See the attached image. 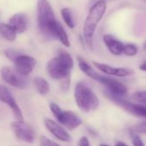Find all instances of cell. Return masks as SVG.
<instances>
[{
    "label": "cell",
    "instance_id": "1",
    "mask_svg": "<svg viewBox=\"0 0 146 146\" xmlns=\"http://www.w3.org/2000/svg\"><path fill=\"white\" fill-rule=\"evenodd\" d=\"M74 66L72 57L66 51H60L58 54L50 59L46 64L47 74L54 80H63L70 76Z\"/></svg>",
    "mask_w": 146,
    "mask_h": 146
},
{
    "label": "cell",
    "instance_id": "2",
    "mask_svg": "<svg viewBox=\"0 0 146 146\" xmlns=\"http://www.w3.org/2000/svg\"><path fill=\"white\" fill-rule=\"evenodd\" d=\"M107 11L106 1H97L91 6L84 25V38L89 48H93V38L100 21Z\"/></svg>",
    "mask_w": 146,
    "mask_h": 146
},
{
    "label": "cell",
    "instance_id": "3",
    "mask_svg": "<svg viewBox=\"0 0 146 146\" xmlns=\"http://www.w3.org/2000/svg\"><path fill=\"white\" fill-rule=\"evenodd\" d=\"M74 98L78 108L83 113H90L98 108L100 102L95 92L84 82L76 84Z\"/></svg>",
    "mask_w": 146,
    "mask_h": 146
},
{
    "label": "cell",
    "instance_id": "4",
    "mask_svg": "<svg viewBox=\"0 0 146 146\" xmlns=\"http://www.w3.org/2000/svg\"><path fill=\"white\" fill-rule=\"evenodd\" d=\"M37 22L40 32L50 38V30L57 22L53 10L47 0H38L37 2Z\"/></svg>",
    "mask_w": 146,
    "mask_h": 146
},
{
    "label": "cell",
    "instance_id": "5",
    "mask_svg": "<svg viewBox=\"0 0 146 146\" xmlns=\"http://www.w3.org/2000/svg\"><path fill=\"white\" fill-rule=\"evenodd\" d=\"M49 107L53 116L56 118L58 123L66 129L74 130L81 125L83 120L76 113L68 110H63L58 104L54 102H51Z\"/></svg>",
    "mask_w": 146,
    "mask_h": 146
},
{
    "label": "cell",
    "instance_id": "6",
    "mask_svg": "<svg viewBox=\"0 0 146 146\" xmlns=\"http://www.w3.org/2000/svg\"><path fill=\"white\" fill-rule=\"evenodd\" d=\"M0 73H1L2 79L10 85L20 90H25L28 87L29 82L26 77L21 75L16 70L5 66L1 69Z\"/></svg>",
    "mask_w": 146,
    "mask_h": 146
},
{
    "label": "cell",
    "instance_id": "7",
    "mask_svg": "<svg viewBox=\"0 0 146 146\" xmlns=\"http://www.w3.org/2000/svg\"><path fill=\"white\" fill-rule=\"evenodd\" d=\"M11 128L18 140L28 143H33L35 142V131L33 128L23 120L12 122Z\"/></svg>",
    "mask_w": 146,
    "mask_h": 146
},
{
    "label": "cell",
    "instance_id": "8",
    "mask_svg": "<svg viewBox=\"0 0 146 146\" xmlns=\"http://www.w3.org/2000/svg\"><path fill=\"white\" fill-rule=\"evenodd\" d=\"M0 101L10 107L17 120H23L22 110L17 103L13 95L11 93L8 88L1 84H0Z\"/></svg>",
    "mask_w": 146,
    "mask_h": 146
},
{
    "label": "cell",
    "instance_id": "9",
    "mask_svg": "<svg viewBox=\"0 0 146 146\" xmlns=\"http://www.w3.org/2000/svg\"><path fill=\"white\" fill-rule=\"evenodd\" d=\"M92 63L97 70H99L100 71L103 72L104 74L108 75V76H113V77H118V78H125V77L132 75L134 73V71L129 68L114 67V66H111V65L99 63L96 61H93Z\"/></svg>",
    "mask_w": 146,
    "mask_h": 146
},
{
    "label": "cell",
    "instance_id": "10",
    "mask_svg": "<svg viewBox=\"0 0 146 146\" xmlns=\"http://www.w3.org/2000/svg\"><path fill=\"white\" fill-rule=\"evenodd\" d=\"M16 70L21 75L27 77L33 71L35 66L36 65V60L29 55L19 54V56L14 61Z\"/></svg>",
    "mask_w": 146,
    "mask_h": 146
},
{
    "label": "cell",
    "instance_id": "11",
    "mask_svg": "<svg viewBox=\"0 0 146 146\" xmlns=\"http://www.w3.org/2000/svg\"><path fill=\"white\" fill-rule=\"evenodd\" d=\"M97 81L100 82L104 86H106L107 90H108L109 92H111L112 94H113L115 96H124L127 93V87L124 84H122L121 82H119L114 78L100 75Z\"/></svg>",
    "mask_w": 146,
    "mask_h": 146
},
{
    "label": "cell",
    "instance_id": "12",
    "mask_svg": "<svg viewBox=\"0 0 146 146\" xmlns=\"http://www.w3.org/2000/svg\"><path fill=\"white\" fill-rule=\"evenodd\" d=\"M45 125L46 129L58 140L62 142H70L71 141V136L70 134L67 131V130L61 125L60 124L55 122L52 119H46L44 120Z\"/></svg>",
    "mask_w": 146,
    "mask_h": 146
},
{
    "label": "cell",
    "instance_id": "13",
    "mask_svg": "<svg viewBox=\"0 0 146 146\" xmlns=\"http://www.w3.org/2000/svg\"><path fill=\"white\" fill-rule=\"evenodd\" d=\"M102 39L107 48L112 54L115 56H119L123 53L125 45L121 41H119L111 35H103Z\"/></svg>",
    "mask_w": 146,
    "mask_h": 146
},
{
    "label": "cell",
    "instance_id": "14",
    "mask_svg": "<svg viewBox=\"0 0 146 146\" xmlns=\"http://www.w3.org/2000/svg\"><path fill=\"white\" fill-rule=\"evenodd\" d=\"M9 24L17 31V33H23L28 29V17L25 13L20 12L14 14L10 19Z\"/></svg>",
    "mask_w": 146,
    "mask_h": 146
},
{
    "label": "cell",
    "instance_id": "15",
    "mask_svg": "<svg viewBox=\"0 0 146 146\" xmlns=\"http://www.w3.org/2000/svg\"><path fill=\"white\" fill-rule=\"evenodd\" d=\"M78 66L80 68V70L84 73L85 75H87L88 77H90V78L97 81L99 77H100V74L98 73L82 58L78 57Z\"/></svg>",
    "mask_w": 146,
    "mask_h": 146
},
{
    "label": "cell",
    "instance_id": "16",
    "mask_svg": "<svg viewBox=\"0 0 146 146\" xmlns=\"http://www.w3.org/2000/svg\"><path fill=\"white\" fill-rule=\"evenodd\" d=\"M0 34L9 41H14L17 38V31L10 24H0Z\"/></svg>",
    "mask_w": 146,
    "mask_h": 146
},
{
    "label": "cell",
    "instance_id": "17",
    "mask_svg": "<svg viewBox=\"0 0 146 146\" xmlns=\"http://www.w3.org/2000/svg\"><path fill=\"white\" fill-rule=\"evenodd\" d=\"M33 82H34L35 87L36 88L37 91L40 95L45 96V95H46L49 92L50 86H49L48 82L46 79H44V78H42L40 77H36V78H34V81Z\"/></svg>",
    "mask_w": 146,
    "mask_h": 146
},
{
    "label": "cell",
    "instance_id": "18",
    "mask_svg": "<svg viewBox=\"0 0 146 146\" xmlns=\"http://www.w3.org/2000/svg\"><path fill=\"white\" fill-rule=\"evenodd\" d=\"M61 16H62L64 22L70 29L75 28V22H74V19H73L71 11L69 8H63L61 10Z\"/></svg>",
    "mask_w": 146,
    "mask_h": 146
},
{
    "label": "cell",
    "instance_id": "19",
    "mask_svg": "<svg viewBox=\"0 0 146 146\" xmlns=\"http://www.w3.org/2000/svg\"><path fill=\"white\" fill-rule=\"evenodd\" d=\"M132 98L137 102L146 107V90L137 91L132 94Z\"/></svg>",
    "mask_w": 146,
    "mask_h": 146
},
{
    "label": "cell",
    "instance_id": "20",
    "mask_svg": "<svg viewBox=\"0 0 146 146\" xmlns=\"http://www.w3.org/2000/svg\"><path fill=\"white\" fill-rule=\"evenodd\" d=\"M131 114L135 116L146 118V107L141 104H134Z\"/></svg>",
    "mask_w": 146,
    "mask_h": 146
},
{
    "label": "cell",
    "instance_id": "21",
    "mask_svg": "<svg viewBox=\"0 0 146 146\" xmlns=\"http://www.w3.org/2000/svg\"><path fill=\"white\" fill-rule=\"evenodd\" d=\"M137 47L134 45V44H126L124 46V50H123V53L126 56L129 57H132L135 56L137 53Z\"/></svg>",
    "mask_w": 146,
    "mask_h": 146
},
{
    "label": "cell",
    "instance_id": "22",
    "mask_svg": "<svg viewBox=\"0 0 146 146\" xmlns=\"http://www.w3.org/2000/svg\"><path fill=\"white\" fill-rule=\"evenodd\" d=\"M132 131L137 134L139 133V134L146 135V121H142V122L136 124L132 127Z\"/></svg>",
    "mask_w": 146,
    "mask_h": 146
},
{
    "label": "cell",
    "instance_id": "23",
    "mask_svg": "<svg viewBox=\"0 0 146 146\" xmlns=\"http://www.w3.org/2000/svg\"><path fill=\"white\" fill-rule=\"evenodd\" d=\"M5 54L7 58H9L11 61L14 62L15 59L19 56L20 53L18 52H17L16 50H14V49H6L5 51Z\"/></svg>",
    "mask_w": 146,
    "mask_h": 146
},
{
    "label": "cell",
    "instance_id": "24",
    "mask_svg": "<svg viewBox=\"0 0 146 146\" xmlns=\"http://www.w3.org/2000/svg\"><path fill=\"white\" fill-rule=\"evenodd\" d=\"M131 139H132V144L133 146H144V143L141 137L135 132H131Z\"/></svg>",
    "mask_w": 146,
    "mask_h": 146
},
{
    "label": "cell",
    "instance_id": "25",
    "mask_svg": "<svg viewBox=\"0 0 146 146\" xmlns=\"http://www.w3.org/2000/svg\"><path fill=\"white\" fill-rule=\"evenodd\" d=\"M40 146H61V145H59L58 143H55L54 141H52L46 137H41Z\"/></svg>",
    "mask_w": 146,
    "mask_h": 146
},
{
    "label": "cell",
    "instance_id": "26",
    "mask_svg": "<svg viewBox=\"0 0 146 146\" xmlns=\"http://www.w3.org/2000/svg\"><path fill=\"white\" fill-rule=\"evenodd\" d=\"M70 76L66 78H64V79H63V81H62V83L60 84L61 85V89L63 90H64V91L68 90L69 88H70Z\"/></svg>",
    "mask_w": 146,
    "mask_h": 146
},
{
    "label": "cell",
    "instance_id": "27",
    "mask_svg": "<svg viewBox=\"0 0 146 146\" xmlns=\"http://www.w3.org/2000/svg\"><path fill=\"white\" fill-rule=\"evenodd\" d=\"M78 146H90V141L87 137H82L78 141Z\"/></svg>",
    "mask_w": 146,
    "mask_h": 146
},
{
    "label": "cell",
    "instance_id": "28",
    "mask_svg": "<svg viewBox=\"0 0 146 146\" xmlns=\"http://www.w3.org/2000/svg\"><path fill=\"white\" fill-rule=\"evenodd\" d=\"M139 70H141L142 71H146V61H144L139 65Z\"/></svg>",
    "mask_w": 146,
    "mask_h": 146
},
{
    "label": "cell",
    "instance_id": "29",
    "mask_svg": "<svg viewBox=\"0 0 146 146\" xmlns=\"http://www.w3.org/2000/svg\"><path fill=\"white\" fill-rule=\"evenodd\" d=\"M115 146H128V145L126 143H123V142H118V143H116Z\"/></svg>",
    "mask_w": 146,
    "mask_h": 146
},
{
    "label": "cell",
    "instance_id": "30",
    "mask_svg": "<svg viewBox=\"0 0 146 146\" xmlns=\"http://www.w3.org/2000/svg\"><path fill=\"white\" fill-rule=\"evenodd\" d=\"M97 1H107V0H92V2H94V3H96Z\"/></svg>",
    "mask_w": 146,
    "mask_h": 146
},
{
    "label": "cell",
    "instance_id": "31",
    "mask_svg": "<svg viewBox=\"0 0 146 146\" xmlns=\"http://www.w3.org/2000/svg\"><path fill=\"white\" fill-rule=\"evenodd\" d=\"M100 146H109V145L108 144H106V143H102Z\"/></svg>",
    "mask_w": 146,
    "mask_h": 146
},
{
    "label": "cell",
    "instance_id": "32",
    "mask_svg": "<svg viewBox=\"0 0 146 146\" xmlns=\"http://www.w3.org/2000/svg\"><path fill=\"white\" fill-rule=\"evenodd\" d=\"M143 48L146 50V41H145V42H144V44H143Z\"/></svg>",
    "mask_w": 146,
    "mask_h": 146
}]
</instances>
